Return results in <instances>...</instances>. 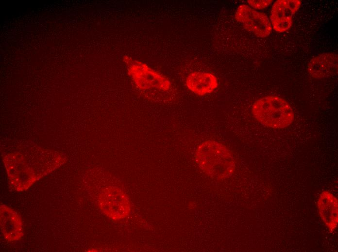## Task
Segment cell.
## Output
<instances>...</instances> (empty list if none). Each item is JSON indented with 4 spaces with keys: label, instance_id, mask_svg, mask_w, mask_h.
I'll return each instance as SVG.
<instances>
[{
    "label": "cell",
    "instance_id": "cell-1",
    "mask_svg": "<svg viewBox=\"0 0 338 252\" xmlns=\"http://www.w3.org/2000/svg\"><path fill=\"white\" fill-rule=\"evenodd\" d=\"M195 158L199 167L206 173L218 178L230 176L235 163L228 149L213 140L206 141L197 148Z\"/></svg>",
    "mask_w": 338,
    "mask_h": 252
},
{
    "label": "cell",
    "instance_id": "cell-2",
    "mask_svg": "<svg viewBox=\"0 0 338 252\" xmlns=\"http://www.w3.org/2000/svg\"><path fill=\"white\" fill-rule=\"evenodd\" d=\"M252 113L261 124L272 128L287 127L294 118L293 111L288 102L275 95L256 100L252 106Z\"/></svg>",
    "mask_w": 338,
    "mask_h": 252
},
{
    "label": "cell",
    "instance_id": "cell-3",
    "mask_svg": "<svg viewBox=\"0 0 338 252\" xmlns=\"http://www.w3.org/2000/svg\"><path fill=\"white\" fill-rule=\"evenodd\" d=\"M124 61L128 65V73L135 85L140 89H156L163 91L169 89L171 83L169 79L154 70L147 64L126 57Z\"/></svg>",
    "mask_w": 338,
    "mask_h": 252
},
{
    "label": "cell",
    "instance_id": "cell-4",
    "mask_svg": "<svg viewBox=\"0 0 338 252\" xmlns=\"http://www.w3.org/2000/svg\"><path fill=\"white\" fill-rule=\"evenodd\" d=\"M98 205L102 213L113 220L124 219L130 213L129 199L118 188L109 187L104 189L99 196Z\"/></svg>",
    "mask_w": 338,
    "mask_h": 252
},
{
    "label": "cell",
    "instance_id": "cell-5",
    "mask_svg": "<svg viewBox=\"0 0 338 252\" xmlns=\"http://www.w3.org/2000/svg\"><path fill=\"white\" fill-rule=\"evenodd\" d=\"M235 17L247 31L258 37H268L272 31V25L268 16L246 4L237 7Z\"/></svg>",
    "mask_w": 338,
    "mask_h": 252
},
{
    "label": "cell",
    "instance_id": "cell-6",
    "mask_svg": "<svg viewBox=\"0 0 338 252\" xmlns=\"http://www.w3.org/2000/svg\"><path fill=\"white\" fill-rule=\"evenodd\" d=\"M300 0H278L272 5L270 19L273 29L278 32L288 31L293 21V16L301 4Z\"/></svg>",
    "mask_w": 338,
    "mask_h": 252
},
{
    "label": "cell",
    "instance_id": "cell-7",
    "mask_svg": "<svg viewBox=\"0 0 338 252\" xmlns=\"http://www.w3.org/2000/svg\"><path fill=\"white\" fill-rule=\"evenodd\" d=\"M338 54L324 53L315 56L308 63L307 70L310 76L321 79L335 75L338 71Z\"/></svg>",
    "mask_w": 338,
    "mask_h": 252
},
{
    "label": "cell",
    "instance_id": "cell-8",
    "mask_svg": "<svg viewBox=\"0 0 338 252\" xmlns=\"http://www.w3.org/2000/svg\"><path fill=\"white\" fill-rule=\"evenodd\" d=\"M0 228L4 237L9 241L18 240L23 235L21 219L15 211L7 206H1Z\"/></svg>",
    "mask_w": 338,
    "mask_h": 252
},
{
    "label": "cell",
    "instance_id": "cell-9",
    "mask_svg": "<svg viewBox=\"0 0 338 252\" xmlns=\"http://www.w3.org/2000/svg\"><path fill=\"white\" fill-rule=\"evenodd\" d=\"M186 84L192 93L203 96L213 92L218 87V82L216 76L210 73L195 71L186 77Z\"/></svg>",
    "mask_w": 338,
    "mask_h": 252
},
{
    "label": "cell",
    "instance_id": "cell-10",
    "mask_svg": "<svg viewBox=\"0 0 338 252\" xmlns=\"http://www.w3.org/2000/svg\"><path fill=\"white\" fill-rule=\"evenodd\" d=\"M318 207L320 217L329 228L333 231L338 224V200L330 192L323 191L319 196Z\"/></svg>",
    "mask_w": 338,
    "mask_h": 252
},
{
    "label": "cell",
    "instance_id": "cell-11",
    "mask_svg": "<svg viewBox=\"0 0 338 252\" xmlns=\"http://www.w3.org/2000/svg\"><path fill=\"white\" fill-rule=\"evenodd\" d=\"M272 0H248L249 6L254 10H262L267 8L272 2Z\"/></svg>",
    "mask_w": 338,
    "mask_h": 252
}]
</instances>
